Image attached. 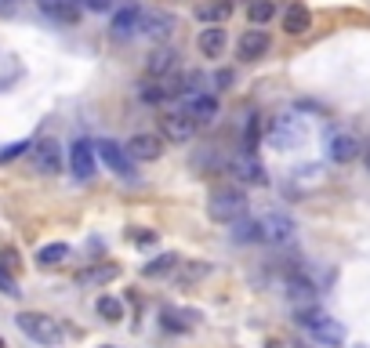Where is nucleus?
<instances>
[{
	"label": "nucleus",
	"instance_id": "nucleus-31",
	"mask_svg": "<svg viewBox=\"0 0 370 348\" xmlns=\"http://www.w3.org/2000/svg\"><path fill=\"white\" fill-rule=\"evenodd\" d=\"M0 291H4L8 298H18V294H22V291H18V283L11 279V272H8L4 265H0Z\"/></svg>",
	"mask_w": 370,
	"mask_h": 348
},
{
	"label": "nucleus",
	"instance_id": "nucleus-21",
	"mask_svg": "<svg viewBox=\"0 0 370 348\" xmlns=\"http://www.w3.org/2000/svg\"><path fill=\"white\" fill-rule=\"evenodd\" d=\"M287 298H291L298 308H313V305H316V283L305 279V276H291V279H287Z\"/></svg>",
	"mask_w": 370,
	"mask_h": 348
},
{
	"label": "nucleus",
	"instance_id": "nucleus-4",
	"mask_svg": "<svg viewBox=\"0 0 370 348\" xmlns=\"http://www.w3.org/2000/svg\"><path fill=\"white\" fill-rule=\"evenodd\" d=\"M15 323H18V330L26 337H33L37 344H58L62 341V327L51 320V315H44V312H18Z\"/></svg>",
	"mask_w": 370,
	"mask_h": 348
},
{
	"label": "nucleus",
	"instance_id": "nucleus-5",
	"mask_svg": "<svg viewBox=\"0 0 370 348\" xmlns=\"http://www.w3.org/2000/svg\"><path fill=\"white\" fill-rule=\"evenodd\" d=\"M69 171H73L80 181L95 178V171H99V145L87 142V138H77V142L69 145Z\"/></svg>",
	"mask_w": 370,
	"mask_h": 348
},
{
	"label": "nucleus",
	"instance_id": "nucleus-13",
	"mask_svg": "<svg viewBox=\"0 0 370 348\" xmlns=\"http://www.w3.org/2000/svg\"><path fill=\"white\" fill-rule=\"evenodd\" d=\"M269 33L265 29H247V33L240 37V44H236V55L243 58V62H258L265 51H269Z\"/></svg>",
	"mask_w": 370,
	"mask_h": 348
},
{
	"label": "nucleus",
	"instance_id": "nucleus-35",
	"mask_svg": "<svg viewBox=\"0 0 370 348\" xmlns=\"http://www.w3.org/2000/svg\"><path fill=\"white\" fill-rule=\"evenodd\" d=\"M207 272H211L207 265H189V269H185V276H181V279L189 283V279H200V276H207Z\"/></svg>",
	"mask_w": 370,
	"mask_h": 348
},
{
	"label": "nucleus",
	"instance_id": "nucleus-19",
	"mask_svg": "<svg viewBox=\"0 0 370 348\" xmlns=\"http://www.w3.org/2000/svg\"><path fill=\"white\" fill-rule=\"evenodd\" d=\"M160 320H164V330L185 334V330H193V327L200 323V312H196V308H164Z\"/></svg>",
	"mask_w": 370,
	"mask_h": 348
},
{
	"label": "nucleus",
	"instance_id": "nucleus-15",
	"mask_svg": "<svg viewBox=\"0 0 370 348\" xmlns=\"http://www.w3.org/2000/svg\"><path fill=\"white\" fill-rule=\"evenodd\" d=\"M142 8L138 4H123L120 11H113V33L116 37H135L138 29H142Z\"/></svg>",
	"mask_w": 370,
	"mask_h": 348
},
{
	"label": "nucleus",
	"instance_id": "nucleus-32",
	"mask_svg": "<svg viewBox=\"0 0 370 348\" xmlns=\"http://www.w3.org/2000/svg\"><path fill=\"white\" fill-rule=\"evenodd\" d=\"M29 149V142H11L8 149H0V164H8V160H15V156H22Z\"/></svg>",
	"mask_w": 370,
	"mask_h": 348
},
{
	"label": "nucleus",
	"instance_id": "nucleus-10",
	"mask_svg": "<svg viewBox=\"0 0 370 348\" xmlns=\"http://www.w3.org/2000/svg\"><path fill=\"white\" fill-rule=\"evenodd\" d=\"M359 152H363V145H359V138L349 135V131H334V135L327 138V156H330L334 164H352Z\"/></svg>",
	"mask_w": 370,
	"mask_h": 348
},
{
	"label": "nucleus",
	"instance_id": "nucleus-22",
	"mask_svg": "<svg viewBox=\"0 0 370 348\" xmlns=\"http://www.w3.org/2000/svg\"><path fill=\"white\" fill-rule=\"evenodd\" d=\"M229 229L236 243H265V218H240Z\"/></svg>",
	"mask_w": 370,
	"mask_h": 348
},
{
	"label": "nucleus",
	"instance_id": "nucleus-37",
	"mask_svg": "<svg viewBox=\"0 0 370 348\" xmlns=\"http://www.w3.org/2000/svg\"><path fill=\"white\" fill-rule=\"evenodd\" d=\"M363 164H366V171H370V145L363 149Z\"/></svg>",
	"mask_w": 370,
	"mask_h": 348
},
{
	"label": "nucleus",
	"instance_id": "nucleus-26",
	"mask_svg": "<svg viewBox=\"0 0 370 348\" xmlns=\"http://www.w3.org/2000/svg\"><path fill=\"white\" fill-rule=\"evenodd\" d=\"M178 265H181L178 254H160V258H152V262L142 269V276H145V279H164V276H171Z\"/></svg>",
	"mask_w": 370,
	"mask_h": 348
},
{
	"label": "nucleus",
	"instance_id": "nucleus-3",
	"mask_svg": "<svg viewBox=\"0 0 370 348\" xmlns=\"http://www.w3.org/2000/svg\"><path fill=\"white\" fill-rule=\"evenodd\" d=\"M305 138H308V128L301 123V116H294V113L276 116L272 128H269V145L272 149H298V145H305Z\"/></svg>",
	"mask_w": 370,
	"mask_h": 348
},
{
	"label": "nucleus",
	"instance_id": "nucleus-24",
	"mask_svg": "<svg viewBox=\"0 0 370 348\" xmlns=\"http://www.w3.org/2000/svg\"><path fill=\"white\" fill-rule=\"evenodd\" d=\"M308 26H313V15H308V8L305 4H287V11H284V29L291 37H301V33H308Z\"/></svg>",
	"mask_w": 370,
	"mask_h": 348
},
{
	"label": "nucleus",
	"instance_id": "nucleus-12",
	"mask_svg": "<svg viewBox=\"0 0 370 348\" xmlns=\"http://www.w3.org/2000/svg\"><path fill=\"white\" fill-rule=\"evenodd\" d=\"M138 33L149 37V40H167L174 33V15H167V11H145Z\"/></svg>",
	"mask_w": 370,
	"mask_h": 348
},
{
	"label": "nucleus",
	"instance_id": "nucleus-33",
	"mask_svg": "<svg viewBox=\"0 0 370 348\" xmlns=\"http://www.w3.org/2000/svg\"><path fill=\"white\" fill-rule=\"evenodd\" d=\"M131 243L149 247V243H157V232H149V229H135V232H131Z\"/></svg>",
	"mask_w": 370,
	"mask_h": 348
},
{
	"label": "nucleus",
	"instance_id": "nucleus-29",
	"mask_svg": "<svg viewBox=\"0 0 370 348\" xmlns=\"http://www.w3.org/2000/svg\"><path fill=\"white\" fill-rule=\"evenodd\" d=\"M272 15H276L272 0H251V4H247V18H251L254 26H265Z\"/></svg>",
	"mask_w": 370,
	"mask_h": 348
},
{
	"label": "nucleus",
	"instance_id": "nucleus-34",
	"mask_svg": "<svg viewBox=\"0 0 370 348\" xmlns=\"http://www.w3.org/2000/svg\"><path fill=\"white\" fill-rule=\"evenodd\" d=\"M80 8H87V11H109L113 0H80Z\"/></svg>",
	"mask_w": 370,
	"mask_h": 348
},
{
	"label": "nucleus",
	"instance_id": "nucleus-2",
	"mask_svg": "<svg viewBox=\"0 0 370 348\" xmlns=\"http://www.w3.org/2000/svg\"><path fill=\"white\" fill-rule=\"evenodd\" d=\"M298 323L323 344H342L345 341V327L337 320H330V315L320 312V308H298Z\"/></svg>",
	"mask_w": 370,
	"mask_h": 348
},
{
	"label": "nucleus",
	"instance_id": "nucleus-28",
	"mask_svg": "<svg viewBox=\"0 0 370 348\" xmlns=\"http://www.w3.org/2000/svg\"><path fill=\"white\" fill-rule=\"evenodd\" d=\"M95 312L102 315L106 323H120V320H123V301L106 294V298H99V301H95Z\"/></svg>",
	"mask_w": 370,
	"mask_h": 348
},
{
	"label": "nucleus",
	"instance_id": "nucleus-25",
	"mask_svg": "<svg viewBox=\"0 0 370 348\" xmlns=\"http://www.w3.org/2000/svg\"><path fill=\"white\" fill-rule=\"evenodd\" d=\"M229 15H232V0H207V4L196 8V18L200 22H211V26H218Z\"/></svg>",
	"mask_w": 370,
	"mask_h": 348
},
{
	"label": "nucleus",
	"instance_id": "nucleus-14",
	"mask_svg": "<svg viewBox=\"0 0 370 348\" xmlns=\"http://www.w3.org/2000/svg\"><path fill=\"white\" fill-rule=\"evenodd\" d=\"M37 8L55 22H66V26L80 22V0H37Z\"/></svg>",
	"mask_w": 370,
	"mask_h": 348
},
{
	"label": "nucleus",
	"instance_id": "nucleus-38",
	"mask_svg": "<svg viewBox=\"0 0 370 348\" xmlns=\"http://www.w3.org/2000/svg\"><path fill=\"white\" fill-rule=\"evenodd\" d=\"M99 348H120V344H99Z\"/></svg>",
	"mask_w": 370,
	"mask_h": 348
},
{
	"label": "nucleus",
	"instance_id": "nucleus-17",
	"mask_svg": "<svg viewBox=\"0 0 370 348\" xmlns=\"http://www.w3.org/2000/svg\"><path fill=\"white\" fill-rule=\"evenodd\" d=\"M185 113H189L200 128H207V123L218 120V99H214V94H196V99L185 102Z\"/></svg>",
	"mask_w": 370,
	"mask_h": 348
},
{
	"label": "nucleus",
	"instance_id": "nucleus-23",
	"mask_svg": "<svg viewBox=\"0 0 370 348\" xmlns=\"http://www.w3.org/2000/svg\"><path fill=\"white\" fill-rule=\"evenodd\" d=\"M116 276H120V265L106 262V265H91V269H84V272L77 276V283H80V287H102V283H113Z\"/></svg>",
	"mask_w": 370,
	"mask_h": 348
},
{
	"label": "nucleus",
	"instance_id": "nucleus-20",
	"mask_svg": "<svg viewBox=\"0 0 370 348\" xmlns=\"http://www.w3.org/2000/svg\"><path fill=\"white\" fill-rule=\"evenodd\" d=\"M145 69H149V77H171L174 69H178V51L174 47H157L149 55V62H145Z\"/></svg>",
	"mask_w": 370,
	"mask_h": 348
},
{
	"label": "nucleus",
	"instance_id": "nucleus-27",
	"mask_svg": "<svg viewBox=\"0 0 370 348\" xmlns=\"http://www.w3.org/2000/svg\"><path fill=\"white\" fill-rule=\"evenodd\" d=\"M66 258H69V247L66 243H47V247L37 250V265H44V269H55V265H62Z\"/></svg>",
	"mask_w": 370,
	"mask_h": 348
},
{
	"label": "nucleus",
	"instance_id": "nucleus-16",
	"mask_svg": "<svg viewBox=\"0 0 370 348\" xmlns=\"http://www.w3.org/2000/svg\"><path fill=\"white\" fill-rule=\"evenodd\" d=\"M225 44H229V33L222 26H207V29H200V37H196V47H200L203 58H222Z\"/></svg>",
	"mask_w": 370,
	"mask_h": 348
},
{
	"label": "nucleus",
	"instance_id": "nucleus-11",
	"mask_svg": "<svg viewBox=\"0 0 370 348\" xmlns=\"http://www.w3.org/2000/svg\"><path fill=\"white\" fill-rule=\"evenodd\" d=\"M33 167L40 174H58L62 171V145L55 138H40L33 145Z\"/></svg>",
	"mask_w": 370,
	"mask_h": 348
},
{
	"label": "nucleus",
	"instance_id": "nucleus-9",
	"mask_svg": "<svg viewBox=\"0 0 370 348\" xmlns=\"http://www.w3.org/2000/svg\"><path fill=\"white\" fill-rule=\"evenodd\" d=\"M123 149H128V156L135 164H152L164 156V138L160 135H131Z\"/></svg>",
	"mask_w": 370,
	"mask_h": 348
},
{
	"label": "nucleus",
	"instance_id": "nucleus-18",
	"mask_svg": "<svg viewBox=\"0 0 370 348\" xmlns=\"http://www.w3.org/2000/svg\"><path fill=\"white\" fill-rule=\"evenodd\" d=\"M294 240V221L287 214H269L265 218V243H276V247H284Z\"/></svg>",
	"mask_w": 370,
	"mask_h": 348
},
{
	"label": "nucleus",
	"instance_id": "nucleus-30",
	"mask_svg": "<svg viewBox=\"0 0 370 348\" xmlns=\"http://www.w3.org/2000/svg\"><path fill=\"white\" fill-rule=\"evenodd\" d=\"M320 174H323V167H316V164L298 167L294 171V189H313V185H320Z\"/></svg>",
	"mask_w": 370,
	"mask_h": 348
},
{
	"label": "nucleus",
	"instance_id": "nucleus-1",
	"mask_svg": "<svg viewBox=\"0 0 370 348\" xmlns=\"http://www.w3.org/2000/svg\"><path fill=\"white\" fill-rule=\"evenodd\" d=\"M207 218L218 225H236L240 218H247V196L236 185H218L207 196Z\"/></svg>",
	"mask_w": 370,
	"mask_h": 348
},
{
	"label": "nucleus",
	"instance_id": "nucleus-6",
	"mask_svg": "<svg viewBox=\"0 0 370 348\" xmlns=\"http://www.w3.org/2000/svg\"><path fill=\"white\" fill-rule=\"evenodd\" d=\"M229 174H236L247 185H269V171L258 160V152H236V156H229Z\"/></svg>",
	"mask_w": 370,
	"mask_h": 348
},
{
	"label": "nucleus",
	"instance_id": "nucleus-39",
	"mask_svg": "<svg viewBox=\"0 0 370 348\" xmlns=\"http://www.w3.org/2000/svg\"><path fill=\"white\" fill-rule=\"evenodd\" d=\"M0 348H4V341H0Z\"/></svg>",
	"mask_w": 370,
	"mask_h": 348
},
{
	"label": "nucleus",
	"instance_id": "nucleus-8",
	"mask_svg": "<svg viewBox=\"0 0 370 348\" xmlns=\"http://www.w3.org/2000/svg\"><path fill=\"white\" fill-rule=\"evenodd\" d=\"M196 128H200V123H196L189 113H185V109H174V113L160 116V135H164L167 142H174V145L189 142V138L196 135Z\"/></svg>",
	"mask_w": 370,
	"mask_h": 348
},
{
	"label": "nucleus",
	"instance_id": "nucleus-7",
	"mask_svg": "<svg viewBox=\"0 0 370 348\" xmlns=\"http://www.w3.org/2000/svg\"><path fill=\"white\" fill-rule=\"evenodd\" d=\"M99 145V160L113 171V174H120L123 181H135V160H131V156H128V149H123V145H116V142H95Z\"/></svg>",
	"mask_w": 370,
	"mask_h": 348
},
{
	"label": "nucleus",
	"instance_id": "nucleus-36",
	"mask_svg": "<svg viewBox=\"0 0 370 348\" xmlns=\"http://www.w3.org/2000/svg\"><path fill=\"white\" fill-rule=\"evenodd\" d=\"M214 84H218V87H229V84H232V73H229V69H222L218 77H214Z\"/></svg>",
	"mask_w": 370,
	"mask_h": 348
}]
</instances>
